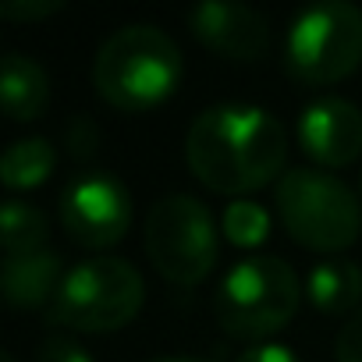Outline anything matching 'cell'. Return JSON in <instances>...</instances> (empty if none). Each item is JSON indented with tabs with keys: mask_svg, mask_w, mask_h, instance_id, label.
Here are the masks:
<instances>
[{
	"mask_svg": "<svg viewBox=\"0 0 362 362\" xmlns=\"http://www.w3.org/2000/svg\"><path fill=\"white\" fill-rule=\"evenodd\" d=\"M185 160L210 192L249 196L284 174L288 132L263 107L217 103L189 124Z\"/></svg>",
	"mask_w": 362,
	"mask_h": 362,
	"instance_id": "1",
	"label": "cell"
},
{
	"mask_svg": "<svg viewBox=\"0 0 362 362\" xmlns=\"http://www.w3.org/2000/svg\"><path fill=\"white\" fill-rule=\"evenodd\" d=\"M181 78V50L160 25H124L103 40L93 61L96 93L124 110L139 114L160 107Z\"/></svg>",
	"mask_w": 362,
	"mask_h": 362,
	"instance_id": "2",
	"label": "cell"
},
{
	"mask_svg": "<svg viewBox=\"0 0 362 362\" xmlns=\"http://www.w3.org/2000/svg\"><path fill=\"white\" fill-rule=\"evenodd\" d=\"M302 295L305 284L284 259L245 256L224 274L214 295V313L231 337L259 344L263 337H274L291 323Z\"/></svg>",
	"mask_w": 362,
	"mask_h": 362,
	"instance_id": "3",
	"label": "cell"
},
{
	"mask_svg": "<svg viewBox=\"0 0 362 362\" xmlns=\"http://www.w3.org/2000/svg\"><path fill=\"white\" fill-rule=\"evenodd\" d=\"M284 231L323 256L344 252L362 231V199L330 170L291 167L274 189Z\"/></svg>",
	"mask_w": 362,
	"mask_h": 362,
	"instance_id": "4",
	"label": "cell"
},
{
	"mask_svg": "<svg viewBox=\"0 0 362 362\" xmlns=\"http://www.w3.org/2000/svg\"><path fill=\"white\" fill-rule=\"evenodd\" d=\"M146 302V284L128 259L93 256L71 267L50 302V323L82 334H107L139 316Z\"/></svg>",
	"mask_w": 362,
	"mask_h": 362,
	"instance_id": "5",
	"label": "cell"
},
{
	"mask_svg": "<svg viewBox=\"0 0 362 362\" xmlns=\"http://www.w3.org/2000/svg\"><path fill=\"white\" fill-rule=\"evenodd\" d=\"M146 256L156 274L170 284H199L221 256V235L206 203L189 192L163 196L146 214Z\"/></svg>",
	"mask_w": 362,
	"mask_h": 362,
	"instance_id": "6",
	"label": "cell"
},
{
	"mask_svg": "<svg viewBox=\"0 0 362 362\" xmlns=\"http://www.w3.org/2000/svg\"><path fill=\"white\" fill-rule=\"evenodd\" d=\"M362 64V11L348 0L305 8L284 40V71L298 86H330Z\"/></svg>",
	"mask_w": 362,
	"mask_h": 362,
	"instance_id": "7",
	"label": "cell"
},
{
	"mask_svg": "<svg viewBox=\"0 0 362 362\" xmlns=\"http://www.w3.org/2000/svg\"><path fill=\"white\" fill-rule=\"evenodd\" d=\"M61 228L86 249H110L132 228V196L114 174L86 170L61 192Z\"/></svg>",
	"mask_w": 362,
	"mask_h": 362,
	"instance_id": "8",
	"label": "cell"
},
{
	"mask_svg": "<svg viewBox=\"0 0 362 362\" xmlns=\"http://www.w3.org/2000/svg\"><path fill=\"white\" fill-rule=\"evenodd\" d=\"M189 29L192 36L238 64L263 61L270 50V22L249 4H235V0H206L189 11Z\"/></svg>",
	"mask_w": 362,
	"mask_h": 362,
	"instance_id": "9",
	"label": "cell"
},
{
	"mask_svg": "<svg viewBox=\"0 0 362 362\" xmlns=\"http://www.w3.org/2000/svg\"><path fill=\"white\" fill-rule=\"evenodd\" d=\"M302 153L320 167H348L362 153V110L341 96L313 100L298 117Z\"/></svg>",
	"mask_w": 362,
	"mask_h": 362,
	"instance_id": "10",
	"label": "cell"
},
{
	"mask_svg": "<svg viewBox=\"0 0 362 362\" xmlns=\"http://www.w3.org/2000/svg\"><path fill=\"white\" fill-rule=\"evenodd\" d=\"M61 256L54 249H40L33 256L4 259V274H0V288L4 298L15 309H40L57 298L61 288Z\"/></svg>",
	"mask_w": 362,
	"mask_h": 362,
	"instance_id": "11",
	"label": "cell"
},
{
	"mask_svg": "<svg viewBox=\"0 0 362 362\" xmlns=\"http://www.w3.org/2000/svg\"><path fill=\"white\" fill-rule=\"evenodd\" d=\"M305 298L323 316L358 313L362 302V270L348 256H327L320 259L305 277Z\"/></svg>",
	"mask_w": 362,
	"mask_h": 362,
	"instance_id": "12",
	"label": "cell"
},
{
	"mask_svg": "<svg viewBox=\"0 0 362 362\" xmlns=\"http://www.w3.org/2000/svg\"><path fill=\"white\" fill-rule=\"evenodd\" d=\"M0 96L11 121H36L50 107V75L25 54H8L0 71Z\"/></svg>",
	"mask_w": 362,
	"mask_h": 362,
	"instance_id": "13",
	"label": "cell"
},
{
	"mask_svg": "<svg viewBox=\"0 0 362 362\" xmlns=\"http://www.w3.org/2000/svg\"><path fill=\"white\" fill-rule=\"evenodd\" d=\"M57 167V149L54 142H47L43 135L33 139H18L8 146L4 160H0V181L11 189V192H25L36 189L54 174Z\"/></svg>",
	"mask_w": 362,
	"mask_h": 362,
	"instance_id": "14",
	"label": "cell"
},
{
	"mask_svg": "<svg viewBox=\"0 0 362 362\" xmlns=\"http://www.w3.org/2000/svg\"><path fill=\"white\" fill-rule=\"evenodd\" d=\"M0 235H4V259H18V256H33L40 249H47L50 238V224L47 217L22 203V199H8L0 210Z\"/></svg>",
	"mask_w": 362,
	"mask_h": 362,
	"instance_id": "15",
	"label": "cell"
},
{
	"mask_svg": "<svg viewBox=\"0 0 362 362\" xmlns=\"http://www.w3.org/2000/svg\"><path fill=\"white\" fill-rule=\"evenodd\" d=\"M221 228H224L231 245L256 249L270 235V214L259 203H252V199H235V203H228V210L221 217Z\"/></svg>",
	"mask_w": 362,
	"mask_h": 362,
	"instance_id": "16",
	"label": "cell"
},
{
	"mask_svg": "<svg viewBox=\"0 0 362 362\" xmlns=\"http://www.w3.org/2000/svg\"><path fill=\"white\" fill-rule=\"evenodd\" d=\"M68 149L75 160H89L96 149H100V124L89 117V114H78L68 121Z\"/></svg>",
	"mask_w": 362,
	"mask_h": 362,
	"instance_id": "17",
	"label": "cell"
},
{
	"mask_svg": "<svg viewBox=\"0 0 362 362\" xmlns=\"http://www.w3.org/2000/svg\"><path fill=\"white\" fill-rule=\"evenodd\" d=\"M64 8V0H0V15L11 22H40Z\"/></svg>",
	"mask_w": 362,
	"mask_h": 362,
	"instance_id": "18",
	"label": "cell"
},
{
	"mask_svg": "<svg viewBox=\"0 0 362 362\" xmlns=\"http://www.w3.org/2000/svg\"><path fill=\"white\" fill-rule=\"evenodd\" d=\"M36 362H93V355H89L78 341L57 334V337H47V341L40 344Z\"/></svg>",
	"mask_w": 362,
	"mask_h": 362,
	"instance_id": "19",
	"label": "cell"
},
{
	"mask_svg": "<svg viewBox=\"0 0 362 362\" xmlns=\"http://www.w3.org/2000/svg\"><path fill=\"white\" fill-rule=\"evenodd\" d=\"M334 358L337 362H362V309L344 320L337 344H334Z\"/></svg>",
	"mask_w": 362,
	"mask_h": 362,
	"instance_id": "20",
	"label": "cell"
},
{
	"mask_svg": "<svg viewBox=\"0 0 362 362\" xmlns=\"http://www.w3.org/2000/svg\"><path fill=\"white\" fill-rule=\"evenodd\" d=\"M235 362H298V355L284 344H274V341H259V344H249Z\"/></svg>",
	"mask_w": 362,
	"mask_h": 362,
	"instance_id": "21",
	"label": "cell"
},
{
	"mask_svg": "<svg viewBox=\"0 0 362 362\" xmlns=\"http://www.w3.org/2000/svg\"><path fill=\"white\" fill-rule=\"evenodd\" d=\"M153 362H203V358H181V355H163V358H153Z\"/></svg>",
	"mask_w": 362,
	"mask_h": 362,
	"instance_id": "22",
	"label": "cell"
},
{
	"mask_svg": "<svg viewBox=\"0 0 362 362\" xmlns=\"http://www.w3.org/2000/svg\"><path fill=\"white\" fill-rule=\"evenodd\" d=\"M0 362H15V355H11V351H4V355H0Z\"/></svg>",
	"mask_w": 362,
	"mask_h": 362,
	"instance_id": "23",
	"label": "cell"
},
{
	"mask_svg": "<svg viewBox=\"0 0 362 362\" xmlns=\"http://www.w3.org/2000/svg\"><path fill=\"white\" fill-rule=\"evenodd\" d=\"M358 199H362V181H358Z\"/></svg>",
	"mask_w": 362,
	"mask_h": 362,
	"instance_id": "24",
	"label": "cell"
}]
</instances>
